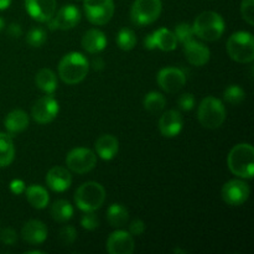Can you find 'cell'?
I'll return each instance as SVG.
<instances>
[{
  "instance_id": "obj_1",
  "label": "cell",
  "mask_w": 254,
  "mask_h": 254,
  "mask_svg": "<svg viewBox=\"0 0 254 254\" xmlns=\"http://www.w3.org/2000/svg\"><path fill=\"white\" fill-rule=\"evenodd\" d=\"M231 173L241 179H253L254 176V148L248 143L233 146L227 156Z\"/></svg>"
},
{
  "instance_id": "obj_2",
  "label": "cell",
  "mask_w": 254,
  "mask_h": 254,
  "mask_svg": "<svg viewBox=\"0 0 254 254\" xmlns=\"http://www.w3.org/2000/svg\"><path fill=\"white\" fill-rule=\"evenodd\" d=\"M89 71V62L79 52L64 55L59 64V76L64 83L77 84L83 81Z\"/></svg>"
},
{
  "instance_id": "obj_3",
  "label": "cell",
  "mask_w": 254,
  "mask_h": 254,
  "mask_svg": "<svg viewBox=\"0 0 254 254\" xmlns=\"http://www.w3.org/2000/svg\"><path fill=\"white\" fill-rule=\"evenodd\" d=\"M225 26V20L218 12L203 11L193 21L192 30L193 34L201 40L212 42L222 36Z\"/></svg>"
},
{
  "instance_id": "obj_4",
  "label": "cell",
  "mask_w": 254,
  "mask_h": 254,
  "mask_svg": "<svg viewBox=\"0 0 254 254\" xmlns=\"http://www.w3.org/2000/svg\"><path fill=\"white\" fill-rule=\"evenodd\" d=\"M106 201V190L96 181H88L79 186L74 193L76 206L83 212L96 211L102 207Z\"/></svg>"
},
{
  "instance_id": "obj_5",
  "label": "cell",
  "mask_w": 254,
  "mask_h": 254,
  "mask_svg": "<svg viewBox=\"0 0 254 254\" xmlns=\"http://www.w3.org/2000/svg\"><path fill=\"white\" fill-rule=\"evenodd\" d=\"M197 118L201 126L205 128H220L226 121V108L222 101L211 96L203 98L198 106Z\"/></svg>"
},
{
  "instance_id": "obj_6",
  "label": "cell",
  "mask_w": 254,
  "mask_h": 254,
  "mask_svg": "<svg viewBox=\"0 0 254 254\" xmlns=\"http://www.w3.org/2000/svg\"><path fill=\"white\" fill-rule=\"evenodd\" d=\"M227 52L231 59L240 64H251L254 60V39L248 31H238L230 36Z\"/></svg>"
},
{
  "instance_id": "obj_7",
  "label": "cell",
  "mask_w": 254,
  "mask_h": 254,
  "mask_svg": "<svg viewBox=\"0 0 254 254\" xmlns=\"http://www.w3.org/2000/svg\"><path fill=\"white\" fill-rule=\"evenodd\" d=\"M161 10V0H135L130 9L131 22L136 26L153 24L159 19Z\"/></svg>"
},
{
  "instance_id": "obj_8",
  "label": "cell",
  "mask_w": 254,
  "mask_h": 254,
  "mask_svg": "<svg viewBox=\"0 0 254 254\" xmlns=\"http://www.w3.org/2000/svg\"><path fill=\"white\" fill-rule=\"evenodd\" d=\"M83 9L89 22L102 26L113 17L114 2L113 0H84Z\"/></svg>"
},
{
  "instance_id": "obj_9",
  "label": "cell",
  "mask_w": 254,
  "mask_h": 254,
  "mask_svg": "<svg viewBox=\"0 0 254 254\" xmlns=\"http://www.w3.org/2000/svg\"><path fill=\"white\" fill-rule=\"evenodd\" d=\"M97 164V155L88 148H74L67 154L66 165L76 174H86L93 170Z\"/></svg>"
},
{
  "instance_id": "obj_10",
  "label": "cell",
  "mask_w": 254,
  "mask_h": 254,
  "mask_svg": "<svg viewBox=\"0 0 254 254\" xmlns=\"http://www.w3.org/2000/svg\"><path fill=\"white\" fill-rule=\"evenodd\" d=\"M251 195V189L247 183L243 180L227 181L221 190L222 200L230 206H241L248 200Z\"/></svg>"
},
{
  "instance_id": "obj_11",
  "label": "cell",
  "mask_w": 254,
  "mask_h": 254,
  "mask_svg": "<svg viewBox=\"0 0 254 254\" xmlns=\"http://www.w3.org/2000/svg\"><path fill=\"white\" fill-rule=\"evenodd\" d=\"M59 111V102L51 94H49V96L42 97L39 101L35 102L31 109V117L36 123L47 124L51 123L56 118Z\"/></svg>"
},
{
  "instance_id": "obj_12",
  "label": "cell",
  "mask_w": 254,
  "mask_h": 254,
  "mask_svg": "<svg viewBox=\"0 0 254 254\" xmlns=\"http://www.w3.org/2000/svg\"><path fill=\"white\" fill-rule=\"evenodd\" d=\"M158 84L166 93H176L186 83V74L183 69L176 67H165L159 71Z\"/></svg>"
},
{
  "instance_id": "obj_13",
  "label": "cell",
  "mask_w": 254,
  "mask_h": 254,
  "mask_svg": "<svg viewBox=\"0 0 254 254\" xmlns=\"http://www.w3.org/2000/svg\"><path fill=\"white\" fill-rule=\"evenodd\" d=\"M144 47L148 50L159 49L161 51L170 52L178 47V40L171 30L161 27L149 34L144 39Z\"/></svg>"
},
{
  "instance_id": "obj_14",
  "label": "cell",
  "mask_w": 254,
  "mask_h": 254,
  "mask_svg": "<svg viewBox=\"0 0 254 254\" xmlns=\"http://www.w3.org/2000/svg\"><path fill=\"white\" fill-rule=\"evenodd\" d=\"M81 21V11L74 5H64L56 15L49 20L50 30H69Z\"/></svg>"
},
{
  "instance_id": "obj_15",
  "label": "cell",
  "mask_w": 254,
  "mask_h": 254,
  "mask_svg": "<svg viewBox=\"0 0 254 254\" xmlns=\"http://www.w3.org/2000/svg\"><path fill=\"white\" fill-rule=\"evenodd\" d=\"M134 250V238L127 231H114L107 240V251L109 254H131Z\"/></svg>"
},
{
  "instance_id": "obj_16",
  "label": "cell",
  "mask_w": 254,
  "mask_h": 254,
  "mask_svg": "<svg viewBox=\"0 0 254 254\" xmlns=\"http://www.w3.org/2000/svg\"><path fill=\"white\" fill-rule=\"evenodd\" d=\"M56 0H25L27 14L39 22H47L56 12Z\"/></svg>"
},
{
  "instance_id": "obj_17",
  "label": "cell",
  "mask_w": 254,
  "mask_h": 254,
  "mask_svg": "<svg viewBox=\"0 0 254 254\" xmlns=\"http://www.w3.org/2000/svg\"><path fill=\"white\" fill-rule=\"evenodd\" d=\"M184 127V119L180 112L170 109L163 113L159 119V130L165 138H175L181 133Z\"/></svg>"
},
{
  "instance_id": "obj_18",
  "label": "cell",
  "mask_w": 254,
  "mask_h": 254,
  "mask_svg": "<svg viewBox=\"0 0 254 254\" xmlns=\"http://www.w3.org/2000/svg\"><path fill=\"white\" fill-rule=\"evenodd\" d=\"M184 54H185L189 64L197 67L207 64L211 57V52L208 47L193 39L184 44Z\"/></svg>"
},
{
  "instance_id": "obj_19",
  "label": "cell",
  "mask_w": 254,
  "mask_h": 254,
  "mask_svg": "<svg viewBox=\"0 0 254 254\" xmlns=\"http://www.w3.org/2000/svg\"><path fill=\"white\" fill-rule=\"evenodd\" d=\"M46 184L55 192H64L71 186L72 175L68 169L64 166H55L47 173Z\"/></svg>"
},
{
  "instance_id": "obj_20",
  "label": "cell",
  "mask_w": 254,
  "mask_h": 254,
  "mask_svg": "<svg viewBox=\"0 0 254 254\" xmlns=\"http://www.w3.org/2000/svg\"><path fill=\"white\" fill-rule=\"evenodd\" d=\"M46 225L39 220H30L24 225L21 230V237L29 245H41L47 238Z\"/></svg>"
},
{
  "instance_id": "obj_21",
  "label": "cell",
  "mask_w": 254,
  "mask_h": 254,
  "mask_svg": "<svg viewBox=\"0 0 254 254\" xmlns=\"http://www.w3.org/2000/svg\"><path fill=\"white\" fill-rule=\"evenodd\" d=\"M94 148H96V153L97 155H99V158L103 160H112L118 154L119 141L112 134H103L97 139Z\"/></svg>"
},
{
  "instance_id": "obj_22",
  "label": "cell",
  "mask_w": 254,
  "mask_h": 254,
  "mask_svg": "<svg viewBox=\"0 0 254 254\" xmlns=\"http://www.w3.org/2000/svg\"><path fill=\"white\" fill-rule=\"evenodd\" d=\"M107 46V37L101 30L91 29L82 37V47L88 54H99Z\"/></svg>"
},
{
  "instance_id": "obj_23",
  "label": "cell",
  "mask_w": 254,
  "mask_h": 254,
  "mask_svg": "<svg viewBox=\"0 0 254 254\" xmlns=\"http://www.w3.org/2000/svg\"><path fill=\"white\" fill-rule=\"evenodd\" d=\"M4 127L10 135L21 133L29 127V116L21 109H14L5 117Z\"/></svg>"
},
{
  "instance_id": "obj_24",
  "label": "cell",
  "mask_w": 254,
  "mask_h": 254,
  "mask_svg": "<svg viewBox=\"0 0 254 254\" xmlns=\"http://www.w3.org/2000/svg\"><path fill=\"white\" fill-rule=\"evenodd\" d=\"M26 198L30 205L37 210H42L49 205L50 196L46 189L40 185H30L25 189Z\"/></svg>"
},
{
  "instance_id": "obj_25",
  "label": "cell",
  "mask_w": 254,
  "mask_h": 254,
  "mask_svg": "<svg viewBox=\"0 0 254 254\" xmlns=\"http://www.w3.org/2000/svg\"><path fill=\"white\" fill-rule=\"evenodd\" d=\"M36 86L41 89L44 93L52 94L57 89V77L55 72L50 68H41L35 77Z\"/></svg>"
},
{
  "instance_id": "obj_26",
  "label": "cell",
  "mask_w": 254,
  "mask_h": 254,
  "mask_svg": "<svg viewBox=\"0 0 254 254\" xmlns=\"http://www.w3.org/2000/svg\"><path fill=\"white\" fill-rule=\"evenodd\" d=\"M107 220L112 227H123L129 221V211L121 203H113L107 210Z\"/></svg>"
},
{
  "instance_id": "obj_27",
  "label": "cell",
  "mask_w": 254,
  "mask_h": 254,
  "mask_svg": "<svg viewBox=\"0 0 254 254\" xmlns=\"http://www.w3.org/2000/svg\"><path fill=\"white\" fill-rule=\"evenodd\" d=\"M15 146L9 133H0V168L9 166L14 161Z\"/></svg>"
},
{
  "instance_id": "obj_28",
  "label": "cell",
  "mask_w": 254,
  "mask_h": 254,
  "mask_svg": "<svg viewBox=\"0 0 254 254\" xmlns=\"http://www.w3.org/2000/svg\"><path fill=\"white\" fill-rule=\"evenodd\" d=\"M73 216V207L67 200H57L51 206V217L60 223L69 221Z\"/></svg>"
},
{
  "instance_id": "obj_29",
  "label": "cell",
  "mask_w": 254,
  "mask_h": 254,
  "mask_svg": "<svg viewBox=\"0 0 254 254\" xmlns=\"http://www.w3.org/2000/svg\"><path fill=\"white\" fill-rule=\"evenodd\" d=\"M144 108L150 113L155 114L163 111L166 106V99L159 92H149L143 101Z\"/></svg>"
},
{
  "instance_id": "obj_30",
  "label": "cell",
  "mask_w": 254,
  "mask_h": 254,
  "mask_svg": "<svg viewBox=\"0 0 254 254\" xmlns=\"http://www.w3.org/2000/svg\"><path fill=\"white\" fill-rule=\"evenodd\" d=\"M117 45L123 51H130L136 45V36L133 30L124 27L117 35Z\"/></svg>"
},
{
  "instance_id": "obj_31",
  "label": "cell",
  "mask_w": 254,
  "mask_h": 254,
  "mask_svg": "<svg viewBox=\"0 0 254 254\" xmlns=\"http://www.w3.org/2000/svg\"><path fill=\"white\" fill-rule=\"evenodd\" d=\"M223 98L232 106H238L246 99V92L238 84H231L223 92Z\"/></svg>"
},
{
  "instance_id": "obj_32",
  "label": "cell",
  "mask_w": 254,
  "mask_h": 254,
  "mask_svg": "<svg viewBox=\"0 0 254 254\" xmlns=\"http://www.w3.org/2000/svg\"><path fill=\"white\" fill-rule=\"evenodd\" d=\"M46 31L41 27H32L26 35V42L31 47H41L46 42Z\"/></svg>"
},
{
  "instance_id": "obj_33",
  "label": "cell",
  "mask_w": 254,
  "mask_h": 254,
  "mask_svg": "<svg viewBox=\"0 0 254 254\" xmlns=\"http://www.w3.org/2000/svg\"><path fill=\"white\" fill-rule=\"evenodd\" d=\"M175 36H176V40H178V42H180V44H186V42H189L190 40L193 39V30H192V25L188 24V22H181V24H179L178 26H176L175 29Z\"/></svg>"
},
{
  "instance_id": "obj_34",
  "label": "cell",
  "mask_w": 254,
  "mask_h": 254,
  "mask_svg": "<svg viewBox=\"0 0 254 254\" xmlns=\"http://www.w3.org/2000/svg\"><path fill=\"white\" fill-rule=\"evenodd\" d=\"M81 226L87 231H94L99 227V218L94 211H87L81 218Z\"/></svg>"
},
{
  "instance_id": "obj_35",
  "label": "cell",
  "mask_w": 254,
  "mask_h": 254,
  "mask_svg": "<svg viewBox=\"0 0 254 254\" xmlns=\"http://www.w3.org/2000/svg\"><path fill=\"white\" fill-rule=\"evenodd\" d=\"M59 238L62 245L69 246L77 240V231L72 226H64L59 233Z\"/></svg>"
},
{
  "instance_id": "obj_36",
  "label": "cell",
  "mask_w": 254,
  "mask_h": 254,
  "mask_svg": "<svg viewBox=\"0 0 254 254\" xmlns=\"http://www.w3.org/2000/svg\"><path fill=\"white\" fill-rule=\"evenodd\" d=\"M241 14L247 24H250L251 26L254 25V0H242Z\"/></svg>"
},
{
  "instance_id": "obj_37",
  "label": "cell",
  "mask_w": 254,
  "mask_h": 254,
  "mask_svg": "<svg viewBox=\"0 0 254 254\" xmlns=\"http://www.w3.org/2000/svg\"><path fill=\"white\" fill-rule=\"evenodd\" d=\"M0 241L6 246L15 245L17 241L16 231L12 230V228H5V230H2L0 232Z\"/></svg>"
},
{
  "instance_id": "obj_38",
  "label": "cell",
  "mask_w": 254,
  "mask_h": 254,
  "mask_svg": "<svg viewBox=\"0 0 254 254\" xmlns=\"http://www.w3.org/2000/svg\"><path fill=\"white\" fill-rule=\"evenodd\" d=\"M195 97L191 93H184L181 94L180 98H179V107L183 111H191V109L195 107Z\"/></svg>"
},
{
  "instance_id": "obj_39",
  "label": "cell",
  "mask_w": 254,
  "mask_h": 254,
  "mask_svg": "<svg viewBox=\"0 0 254 254\" xmlns=\"http://www.w3.org/2000/svg\"><path fill=\"white\" fill-rule=\"evenodd\" d=\"M144 231H145V223L141 220H134L133 222L129 225V233L131 236H140L143 235Z\"/></svg>"
},
{
  "instance_id": "obj_40",
  "label": "cell",
  "mask_w": 254,
  "mask_h": 254,
  "mask_svg": "<svg viewBox=\"0 0 254 254\" xmlns=\"http://www.w3.org/2000/svg\"><path fill=\"white\" fill-rule=\"evenodd\" d=\"M25 189H26L25 183L22 180H20V179H15V180H12L10 183V191L12 193H15V195H21V193H24Z\"/></svg>"
},
{
  "instance_id": "obj_41",
  "label": "cell",
  "mask_w": 254,
  "mask_h": 254,
  "mask_svg": "<svg viewBox=\"0 0 254 254\" xmlns=\"http://www.w3.org/2000/svg\"><path fill=\"white\" fill-rule=\"evenodd\" d=\"M7 34H9L10 37L12 39H19L22 35V29L19 24L16 22H11V24L7 26Z\"/></svg>"
},
{
  "instance_id": "obj_42",
  "label": "cell",
  "mask_w": 254,
  "mask_h": 254,
  "mask_svg": "<svg viewBox=\"0 0 254 254\" xmlns=\"http://www.w3.org/2000/svg\"><path fill=\"white\" fill-rule=\"evenodd\" d=\"M104 61L101 59V57H96V59L92 61V67H93V69H96V71H101V69L104 68Z\"/></svg>"
},
{
  "instance_id": "obj_43",
  "label": "cell",
  "mask_w": 254,
  "mask_h": 254,
  "mask_svg": "<svg viewBox=\"0 0 254 254\" xmlns=\"http://www.w3.org/2000/svg\"><path fill=\"white\" fill-rule=\"evenodd\" d=\"M12 0H0V10H5L10 6Z\"/></svg>"
},
{
  "instance_id": "obj_44",
  "label": "cell",
  "mask_w": 254,
  "mask_h": 254,
  "mask_svg": "<svg viewBox=\"0 0 254 254\" xmlns=\"http://www.w3.org/2000/svg\"><path fill=\"white\" fill-rule=\"evenodd\" d=\"M25 253H32V254H41L42 252H41V251H27V252H25Z\"/></svg>"
},
{
  "instance_id": "obj_45",
  "label": "cell",
  "mask_w": 254,
  "mask_h": 254,
  "mask_svg": "<svg viewBox=\"0 0 254 254\" xmlns=\"http://www.w3.org/2000/svg\"><path fill=\"white\" fill-rule=\"evenodd\" d=\"M2 29H4V20H2L1 17H0V31H1Z\"/></svg>"
},
{
  "instance_id": "obj_46",
  "label": "cell",
  "mask_w": 254,
  "mask_h": 254,
  "mask_svg": "<svg viewBox=\"0 0 254 254\" xmlns=\"http://www.w3.org/2000/svg\"><path fill=\"white\" fill-rule=\"evenodd\" d=\"M175 253H185V251H180V250H174Z\"/></svg>"
}]
</instances>
